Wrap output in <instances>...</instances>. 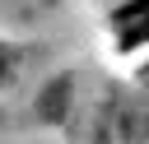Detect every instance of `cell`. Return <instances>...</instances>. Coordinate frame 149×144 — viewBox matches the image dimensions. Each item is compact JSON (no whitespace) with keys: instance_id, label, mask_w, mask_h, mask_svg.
<instances>
[{"instance_id":"cell-1","label":"cell","mask_w":149,"mask_h":144,"mask_svg":"<svg viewBox=\"0 0 149 144\" xmlns=\"http://www.w3.org/2000/svg\"><path fill=\"white\" fill-rule=\"evenodd\" d=\"M140 88H149V65H140Z\"/></svg>"}]
</instances>
